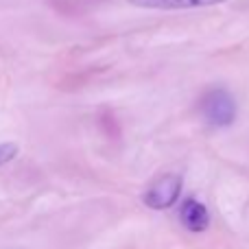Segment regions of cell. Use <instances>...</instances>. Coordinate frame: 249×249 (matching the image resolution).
<instances>
[{
  "label": "cell",
  "instance_id": "277c9868",
  "mask_svg": "<svg viewBox=\"0 0 249 249\" xmlns=\"http://www.w3.org/2000/svg\"><path fill=\"white\" fill-rule=\"evenodd\" d=\"M133 7L142 9H199V7H212V4H221L225 0H127Z\"/></svg>",
  "mask_w": 249,
  "mask_h": 249
},
{
  "label": "cell",
  "instance_id": "5b68a950",
  "mask_svg": "<svg viewBox=\"0 0 249 249\" xmlns=\"http://www.w3.org/2000/svg\"><path fill=\"white\" fill-rule=\"evenodd\" d=\"M18 144L16 142H0V168L4 166V164H9L11 160L18 158Z\"/></svg>",
  "mask_w": 249,
  "mask_h": 249
},
{
  "label": "cell",
  "instance_id": "6da1fadb",
  "mask_svg": "<svg viewBox=\"0 0 249 249\" xmlns=\"http://www.w3.org/2000/svg\"><path fill=\"white\" fill-rule=\"evenodd\" d=\"M199 112L212 127H230L236 118V103L223 88H212L199 101Z\"/></svg>",
  "mask_w": 249,
  "mask_h": 249
},
{
  "label": "cell",
  "instance_id": "3957f363",
  "mask_svg": "<svg viewBox=\"0 0 249 249\" xmlns=\"http://www.w3.org/2000/svg\"><path fill=\"white\" fill-rule=\"evenodd\" d=\"M179 219H181V225H184L188 232H206L208 225H210V212L208 208L203 206L201 201L197 199H186L181 203V210H179Z\"/></svg>",
  "mask_w": 249,
  "mask_h": 249
},
{
  "label": "cell",
  "instance_id": "7a4b0ae2",
  "mask_svg": "<svg viewBox=\"0 0 249 249\" xmlns=\"http://www.w3.org/2000/svg\"><path fill=\"white\" fill-rule=\"evenodd\" d=\"M179 193H181V177L168 173V175H162L149 186V190L142 195V201L149 208H153V210H166L179 199Z\"/></svg>",
  "mask_w": 249,
  "mask_h": 249
}]
</instances>
